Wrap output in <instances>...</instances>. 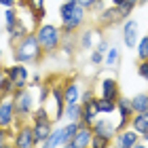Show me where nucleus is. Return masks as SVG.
Returning <instances> with one entry per match:
<instances>
[{
    "label": "nucleus",
    "instance_id": "1",
    "mask_svg": "<svg viewBox=\"0 0 148 148\" xmlns=\"http://www.w3.org/2000/svg\"><path fill=\"white\" fill-rule=\"evenodd\" d=\"M87 11L78 0H64L59 4V28L62 32H78L87 23Z\"/></svg>",
    "mask_w": 148,
    "mask_h": 148
},
{
    "label": "nucleus",
    "instance_id": "2",
    "mask_svg": "<svg viewBox=\"0 0 148 148\" xmlns=\"http://www.w3.org/2000/svg\"><path fill=\"white\" fill-rule=\"evenodd\" d=\"M42 57H45V51L40 49L34 32H30V34H25L21 40L13 42V59L19 62V64H28V66L38 64Z\"/></svg>",
    "mask_w": 148,
    "mask_h": 148
},
{
    "label": "nucleus",
    "instance_id": "3",
    "mask_svg": "<svg viewBox=\"0 0 148 148\" xmlns=\"http://www.w3.org/2000/svg\"><path fill=\"white\" fill-rule=\"evenodd\" d=\"M34 34L36 40L40 45V49L45 51V55H53V53L59 51V45H62V36L64 32L59 25H53V23H38L34 28Z\"/></svg>",
    "mask_w": 148,
    "mask_h": 148
},
{
    "label": "nucleus",
    "instance_id": "4",
    "mask_svg": "<svg viewBox=\"0 0 148 148\" xmlns=\"http://www.w3.org/2000/svg\"><path fill=\"white\" fill-rule=\"evenodd\" d=\"M34 85H28L23 89H17L13 93V104H15V112H17V119L19 121H25L30 119L34 110L38 108V102H36V95H34Z\"/></svg>",
    "mask_w": 148,
    "mask_h": 148
},
{
    "label": "nucleus",
    "instance_id": "5",
    "mask_svg": "<svg viewBox=\"0 0 148 148\" xmlns=\"http://www.w3.org/2000/svg\"><path fill=\"white\" fill-rule=\"evenodd\" d=\"M42 108L49 112V116L55 121V123L64 121L66 99H64V87H62V85H51V87H49V95H47Z\"/></svg>",
    "mask_w": 148,
    "mask_h": 148
},
{
    "label": "nucleus",
    "instance_id": "6",
    "mask_svg": "<svg viewBox=\"0 0 148 148\" xmlns=\"http://www.w3.org/2000/svg\"><path fill=\"white\" fill-rule=\"evenodd\" d=\"M30 119H32L30 123H32V129H34V136H36V144L40 146L47 140V136L51 133V129L55 127V121L49 116V112H47L42 106H38Z\"/></svg>",
    "mask_w": 148,
    "mask_h": 148
},
{
    "label": "nucleus",
    "instance_id": "7",
    "mask_svg": "<svg viewBox=\"0 0 148 148\" xmlns=\"http://www.w3.org/2000/svg\"><path fill=\"white\" fill-rule=\"evenodd\" d=\"M11 144L15 148H34L36 144V136L34 129H32V123H25V121H17V125L11 129Z\"/></svg>",
    "mask_w": 148,
    "mask_h": 148
},
{
    "label": "nucleus",
    "instance_id": "8",
    "mask_svg": "<svg viewBox=\"0 0 148 148\" xmlns=\"http://www.w3.org/2000/svg\"><path fill=\"white\" fill-rule=\"evenodd\" d=\"M2 72H4V76L9 78L13 85H15V91H17V89H23V87H28V85H30L32 74H30L28 64H19V62H15L13 66L4 68Z\"/></svg>",
    "mask_w": 148,
    "mask_h": 148
},
{
    "label": "nucleus",
    "instance_id": "9",
    "mask_svg": "<svg viewBox=\"0 0 148 148\" xmlns=\"http://www.w3.org/2000/svg\"><path fill=\"white\" fill-rule=\"evenodd\" d=\"M17 112L13 104V95H0V127L13 129L17 125Z\"/></svg>",
    "mask_w": 148,
    "mask_h": 148
},
{
    "label": "nucleus",
    "instance_id": "10",
    "mask_svg": "<svg viewBox=\"0 0 148 148\" xmlns=\"http://www.w3.org/2000/svg\"><path fill=\"white\" fill-rule=\"evenodd\" d=\"M91 129H93L95 136L108 138L112 142V138L116 136V131H119V123H114V121L110 119V114H99V116L91 123Z\"/></svg>",
    "mask_w": 148,
    "mask_h": 148
},
{
    "label": "nucleus",
    "instance_id": "11",
    "mask_svg": "<svg viewBox=\"0 0 148 148\" xmlns=\"http://www.w3.org/2000/svg\"><path fill=\"white\" fill-rule=\"evenodd\" d=\"M112 146L116 148H136V146H142V138L136 129L131 127H125V129H119L116 136L112 138Z\"/></svg>",
    "mask_w": 148,
    "mask_h": 148
},
{
    "label": "nucleus",
    "instance_id": "12",
    "mask_svg": "<svg viewBox=\"0 0 148 148\" xmlns=\"http://www.w3.org/2000/svg\"><path fill=\"white\" fill-rule=\"evenodd\" d=\"M95 91H97L99 97H108V99H112V102H116V99L121 97V89H119V83H116L114 76H102L97 80Z\"/></svg>",
    "mask_w": 148,
    "mask_h": 148
},
{
    "label": "nucleus",
    "instance_id": "13",
    "mask_svg": "<svg viewBox=\"0 0 148 148\" xmlns=\"http://www.w3.org/2000/svg\"><path fill=\"white\" fill-rule=\"evenodd\" d=\"M121 38H123V42L127 49H136L138 40H140V23L136 19H129L127 17L123 21V28H121Z\"/></svg>",
    "mask_w": 148,
    "mask_h": 148
},
{
    "label": "nucleus",
    "instance_id": "14",
    "mask_svg": "<svg viewBox=\"0 0 148 148\" xmlns=\"http://www.w3.org/2000/svg\"><path fill=\"white\" fill-rule=\"evenodd\" d=\"M91 140H93V129L91 125H85L80 123L76 133H74V138L68 142L66 148H91Z\"/></svg>",
    "mask_w": 148,
    "mask_h": 148
},
{
    "label": "nucleus",
    "instance_id": "15",
    "mask_svg": "<svg viewBox=\"0 0 148 148\" xmlns=\"http://www.w3.org/2000/svg\"><path fill=\"white\" fill-rule=\"evenodd\" d=\"M125 19L121 15V9L119 6H106V9H99V15H97V23L102 28H110V25H116V23H123Z\"/></svg>",
    "mask_w": 148,
    "mask_h": 148
},
{
    "label": "nucleus",
    "instance_id": "16",
    "mask_svg": "<svg viewBox=\"0 0 148 148\" xmlns=\"http://www.w3.org/2000/svg\"><path fill=\"white\" fill-rule=\"evenodd\" d=\"M116 114H119V129L129 127V121L133 116V108H131L129 97H119L116 99Z\"/></svg>",
    "mask_w": 148,
    "mask_h": 148
},
{
    "label": "nucleus",
    "instance_id": "17",
    "mask_svg": "<svg viewBox=\"0 0 148 148\" xmlns=\"http://www.w3.org/2000/svg\"><path fill=\"white\" fill-rule=\"evenodd\" d=\"M80 95H83V85H80V80L70 78L68 83L64 85V99H66V104L80 102Z\"/></svg>",
    "mask_w": 148,
    "mask_h": 148
},
{
    "label": "nucleus",
    "instance_id": "18",
    "mask_svg": "<svg viewBox=\"0 0 148 148\" xmlns=\"http://www.w3.org/2000/svg\"><path fill=\"white\" fill-rule=\"evenodd\" d=\"M30 32H34L32 30V25H28L23 21V17L19 15V19L15 21V25H11L9 30H6V34H9V40H11V45L13 42H17V40H21L25 34H30Z\"/></svg>",
    "mask_w": 148,
    "mask_h": 148
},
{
    "label": "nucleus",
    "instance_id": "19",
    "mask_svg": "<svg viewBox=\"0 0 148 148\" xmlns=\"http://www.w3.org/2000/svg\"><path fill=\"white\" fill-rule=\"evenodd\" d=\"M97 30L93 28H80L78 30V49L80 51H91L97 42Z\"/></svg>",
    "mask_w": 148,
    "mask_h": 148
},
{
    "label": "nucleus",
    "instance_id": "20",
    "mask_svg": "<svg viewBox=\"0 0 148 148\" xmlns=\"http://www.w3.org/2000/svg\"><path fill=\"white\" fill-rule=\"evenodd\" d=\"M76 49H78V32H64L62 45H59V51H62L64 55L72 57Z\"/></svg>",
    "mask_w": 148,
    "mask_h": 148
},
{
    "label": "nucleus",
    "instance_id": "21",
    "mask_svg": "<svg viewBox=\"0 0 148 148\" xmlns=\"http://www.w3.org/2000/svg\"><path fill=\"white\" fill-rule=\"evenodd\" d=\"M40 146H45V148H59V146H64L66 148V138H64V127L62 125H57V127H53L51 133L47 136V140Z\"/></svg>",
    "mask_w": 148,
    "mask_h": 148
},
{
    "label": "nucleus",
    "instance_id": "22",
    "mask_svg": "<svg viewBox=\"0 0 148 148\" xmlns=\"http://www.w3.org/2000/svg\"><path fill=\"white\" fill-rule=\"evenodd\" d=\"M129 127H131V129H136L140 136H142L144 131H148V110H144V112H133V116L129 121Z\"/></svg>",
    "mask_w": 148,
    "mask_h": 148
},
{
    "label": "nucleus",
    "instance_id": "23",
    "mask_svg": "<svg viewBox=\"0 0 148 148\" xmlns=\"http://www.w3.org/2000/svg\"><path fill=\"white\" fill-rule=\"evenodd\" d=\"M97 116H99V112H97V108H95V99L85 102V104H83V112H80V123L91 125Z\"/></svg>",
    "mask_w": 148,
    "mask_h": 148
},
{
    "label": "nucleus",
    "instance_id": "24",
    "mask_svg": "<svg viewBox=\"0 0 148 148\" xmlns=\"http://www.w3.org/2000/svg\"><path fill=\"white\" fill-rule=\"evenodd\" d=\"M95 108L99 114H114L116 112V102H112L108 97H99L95 95Z\"/></svg>",
    "mask_w": 148,
    "mask_h": 148
},
{
    "label": "nucleus",
    "instance_id": "25",
    "mask_svg": "<svg viewBox=\"0 0 148 148\" xmlns=\"http://www.w3.org/2000/svg\"><path fill=\"white\" fill-rule=\"evenodd\" d=\"M129 102H131L133 112H144V110H148V91L136 93L133 97H129Z\"/></svg>",
    "mask_w": 148,
    "mask_h": 148
},
{
    "label": "nucleus",
    "instance_id": "26",
    "mask_svg": "<svg viewBox=\"0 0 148 148\" xmlns=\"http://www.w3.org/2000/svg\"><path fill=\"white\" fill-rule=\"evenodd\" d=\"M80 112H83V104H66L64 108V121H80Z\"/></svg>",
    "mask_w": 148,
    "mask_h": 148
},
{
    "label": "nucleus",
    "instance_id": "27",
    "mask_svg": "<svg viewBox=\"0 0 148 148\" xmlns=\"http://www.w3.org/2000/svg\"><path fill=\"white\" fill-rule=\"evenodd\" d=\"M45 2L47 0H25V4H28V9L32 11V17L40 21V19L45 17Z\"/></svg>",
    "mask_w": 148,
    "mask_h": 148
},
{
    "label": "nucleus",
    "instance_id": "28",
    "mask_svg": "<svg viewBox=\"0 0 148 148\" xmlns=\"http://www.w3.org/2000/svg\"><path fill=\"white\" fill-rule=\"evenodd\" d=\"M119 62H121V51L116 47H108V51L104 55V66L106 68H116Z\"/></svg>",
    "mask_w": 148,
    "mask_h": 148
},
{
    "label": "nucleus",
    "instance_id": "29",
    "mask_svg": "<svg viewBox=\"0 0 148 148\" xmlns=\"http://www.w3.org/2000/svg\"><path fill=\"white\" fill-rule=\"evenodd\" d=\"M2 19H4V28L9 30L11 25H15V21L19 19V13H17V6H6L4 13H2Z\"/></svg>",
    "mask_w": 148,
    "mask_h": 148
},
{
    "label": "nucleus",
    "instance_id": "30",
    "mask_svg": "<svg viewBox=\"0 0 148 148\" xmlns=\"http://www.w3.org/2000/svg\"><path fill=\"white\" fill-rule=\"evenodd\" d=\"M136 53H138V59H148V34L140 36L136 45Z\"/></svg>",
    "mask_w": 148,
    "mask_h": 148
},
{
    "label": "nucleus",
    "instance_id": "31",
    "mask_svg": "<svg viewBox=\"0 0 148 148\" xmlns=\"http://www.w3.org/2000/svg\"><path fill=\"white\" fill-rule=\"evenodd\" d=\"M80 6H85L87 11H99L104 9V0H78Z\"/></svg>",
    "mask_w": 148,
    "mask_h": 148
},
{
    "label": "nucleus",
    "instance_id": "32",
    "mask_svg": "<svg viewBox=\"0 0 148 148\" xmlns=\"http://www.w3.org/2000/svg\"><path fill=\"white\" fill-rule=\"evenodd\" d=\"M89 64L91 66H104V53L97 49H91L89 53Z\"/></svg>",
    "mask_w": 148,
    "mask_h": 148
},
{
    "label": "nucleus",
    "instance_id": "33",
    "mask_svg": "<svg viewBox=\"0 0 148 148\" xmlns=\"http://www.w3.org/2000/svg\"><path fill=\"white\" fill-rule=\"evenodd\" d=\"M112 146V142L108 138H102V136H95L93 133V140H91V148H108Z\"/></svg>",
    "mask_w": 148,
    "mask_h": 148
},
{
    "label": "nucleus",
    "instance_id": "34",
    "mask_svg": "<svg viewBox=\"0 0 148 148\" xmlns=\"http://www.w3.org/2000/svg\"><path fill=\"white\" fill-rule=\"evenodd\" d=\"M138 4H133V2H129V0H125L123 4H119V9H121V15H123V19H127L133 13V9H136Z\"/></svg>",
    "mask_w": 148,
    "mask_h": 148
},
{
    "label": "nucleus",
    "instance_id": "35",
    "mask_svg": "<svg viewBox=\"0 0 148 148\" xmlns=\"http://www.w3.org/2000/svg\"><path fill=\"white\" fill-rule=\"evenodd\" d=\"M11 129H4V127H0V148H4V146H9L11 144Z\"/></svg>",
    "mask_w": 148,
    "mask_h": 148
},
{
    "label": "nucleus",
    "instance_id": "36",
    "mask_svg": "<svg viewBox=\"0 0 148 148\" xmlns=\"http://www.w3.org/2000/svg\"><path fill=\"white\" fill-rule=\"evenodd\" d=\"M91 99H95V89L93 87H83V95H80V104H85V102H91Z\"/></svg>",
    "mask_w": 148,
    "mask_h": 148
},
{
    "label": "nucleus",
    "instance_id": "37",
    "mask_svg": "<svg viewBox=\"0 0 148 148\" xmlns=\"http://www.w3.org/2000/svg\"><path fill=\"white\" fill-rule=\"evenodd\" d=\"M138 74H140L144 80H148V59H140V64H138Z\"/></svg>",
    "mask_w": 148,
    "mask_h": 148
},
{
    "label": "nucleus",
    "instance_id": "38",
    "mask_svg": "<svg viewBox=\"0 0 148 148\" xmlns=\"http://www.w3.org/2000/svg\"><path fill=\"white\" fill-rule=\"evenodd\" d=\"M108 40H106V38H99L97 40V42H95V47H93V49H97V51H102L104 53V55H106V51H108Z\"/></svg>",
    "mask_w": 148,
    "mask_h": 148
},
{
    "label": "nucleus",
    "instance_id": "39",
    "mask_svg": "<svg viewBox=\"0 0 148 148\" xmlns=\"http://www.w3.org/2000/svg\"><path fill=\"white\" fill-rule=\"evenodd\" d=\"M21 2H25V0H0V6L2 9H6V6H19Z\"/></svg>",
    "mask_w": 148,
    "mask_h": 148
},
{
    "label": "nucleus",
    "instance_id": "40",
    "mask_svg": "<svg viewBox=\"0 0 148 148\" xmlns=\"http://www.w3.org/2000/svg\"><path fill=\"white\" fill-rule=\"evenodd\" d=\"M4 70V53H2V49H0V72Z\"/></svg>",
    "mask_w": 148,
    "mask_h": 148
},
{
    "label": "nucleus",
    "instance_id": "41",
    "mask_svg": "<svg viewBox=\"0 0 148 148\" xmlns=\"http://www.w3.org/2000/svg\"><path fill=\"white\" fill-rule=\"evenodd\" d=\"M140 138H142V144H148V131H144Z\"/></svg>",
    "mask_w": 148,
    "mask_h": 148
},
{
    "label": "nucleus",
    "instance_id": "42",
    "mask_svg": "<svg viewBox=\"0 0 148 148\" xmlns=\"http://www.w3.org/2000/svg\"><path fill=\"white\" fill-rule=\"evenodd\" d=\"M108 2H110V4H114V6H119V4H123L125 0H108Z\"/></svg>",
    "mask_w": 148,
    "mask_h": 148
},
{
    "label": "nucleus",
    "instance_id": "43",
    "mask_svg": "<svg viewBox=\"0 0 148 148\" xmlns=\"http://www.w3.org/2000/svg\"><path fill=\"white\" fill-rule=\"evenodd\" d=\"M140 4H142V6H144V4H148V0H140Z\"/></svg>",
    "mask_w": 148,
    "mask_h": 148
},
{
    "label": "nucleus",
    "instance_id": "44",
    "mask_svg": "<svg viewBox=\"0 0 148 148\" xmlns=\"http://www.w3.org/2000/svg\"><path fill=\"white\" fill-rule=\"evenodd\" d=\"M129 2H133V4H140V0H129Z\"/></svg>",
    "mask_w": 148,
    "mask_h": 148
}]
</instances>
